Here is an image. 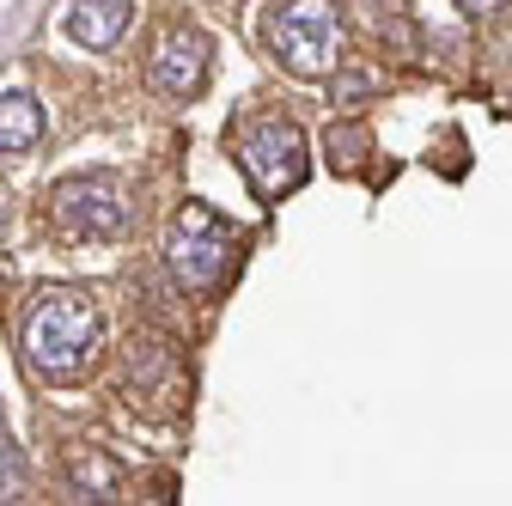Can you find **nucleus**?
<instances>
[{
  "label": "nucleus",
  "mask_w": 512,
  "mask_h": 506,
  "mask_svg": "<svg viewBox=\"0 0 512 506\" xmlns=\"http://www.w3.org/2000/svg\"><path fill=\"white\" fill-rule=\"evenodd\" d=\"M372 92V74H342L336 80V104H354V98H366Z\"/></svg>",
  "instance_id": "ddd939ff"
},
{
  "label": "nucleus",
  "mask_w": 512,
  "mask_h": 506,
  "mask_svg": "<svg viewBox=\"0 0 512 506\" xmlns=\"http://www.w3.org/2000/svg\"><path fill=\"white\" fill-rule=\"evenodd\" d=\"M324 147H330V165H336V171H360L366 153H372V135L360 129V122H330V129H324Z\"/></svg>",
  "instance_id": "9b49d317"
},
{
  "label": "nucleus",
  "mask_w": 512,
  "mask_h": 506,
  "mask_svg": "<svg viewBox=\"0 0 512 506\" xmlns=\"http://www.w3.org/2000/svg\"><path fill=\"white\" fill-rule=\"evenodd\" d=\"M49 208H55V220L68 226L74 238H116L122 220H128L122 189H116L110 177H92V171L61 177V183L49 189Z\"/></svg>",
  "instance_id": "39448f33"
},
{
  "label": "nucleus",
  "mask_w": 512,
  "mask_h": 506,
  "mask_svg": "<svg viewBox=\"0 0 512 506\" xmlns=\"http://www.w3.org/2000/svg\"><path fill=\"white\" fill-rule=\"evenodd\" d=\"M128 19H135V0H74L68 7V37L86 43V49H110Z\"/></svg>",
  "instance_id": "0eeeda50"
},
{
  "label": "nucleus",
  "mask_w": 512,
  "mask_h": 506,
  "mask_svg": "<svg viewBox=\"0 0 512 506\" xmlns=\"http://www.w3.org/2000/svg\"><path fill=\"white\" fill-rule=\"evenodd\" d=\"M232 257H238V232H232L208 202L177 208V220H171V232H165V263H171L177 287H189V293H214V287L226 281Z\"/></svg>",
  "instance_id": "20e7f679"
},
{
  "label": "nucleus",
  "mask_w": 512,
  "mask_h": 506,
  "mask_svg": "<svg viewBox=\"0 0 512 506\" xmlns=\"http://www.w3.org/2000/svg\"><path fill=\"white\" fill-rule=\"evenodd\" d=\"M0 226H7V196H0Z\"/></svg>",
  "instance_id": "2eb2a0df"
},
{
  "label": "nucleus",
  "mask_w": 512,
  "mask_h": 506,
  "mask_svg": "<svg viewBox=\"0 0 512 506\" xmlns=\"http://www.w3.org/2000/svg\"><path fill=\"white\" fill-rule=\"evenodd\" d=\"M464 13H494V7H506V0H458Z\"/></svg>",
  "instance_id": "4468645a"
},
{
  "label": "nucleus",
  "mask_w": 512,
  "mask_h": 506,
  "mask_svg": "<svg viewBox=\"0 0 512 506\" xmlns=\"http://www.w3.org/2000/svg\"><path fill=\"white\" fill-rule=\"evenodd\" d=\"M263 43L299 80H324L348 55V37L330 0H275V7H263Z\"/></svg>",
  "instance_id": "f03ea898"
},
{
  "label": "nucleus",
  "mask_w": 512,
  "mask_h": 506,
  "mask_svg": "<svg viewBox=\"0 0 512 506\" xmlns=\"http://www.w3.org/2000/svg\"><path fill=\"white\" fill-rule=\"evenodd\" d=\"M208 68H214V43L202 31H171L153 55V86L171 98H196L208 86Z\"/></svg>",
  "instance_id": "423d86ee"
},
{
  "label": "nucleus",
  "mask_w": 512,
  "mask_h": 506,
  "mask_svg": "<svg viewBox=\"0 0 512 506\" xmlns=\"http://www.w3.org/2000/svg\"><path fill=\"white\" fill-rule=\"evenodd\" d=\"M68 488L80 500H122V470L104 452H74L68 458Z\"/></svg>",
  "instance_id": "9d476101"
},
{
  "label": "nucleus",
  "mask_w": 512,
  "mask_h": 506,
  "mask_svg": "<svg viewBox=\"0 0 512 506\" xmlns=\"http://www.w3.org/2000/svg\"><path fill=\"white\" fill-rule=\"evenodd\" d=\"M122 372H128V391H159V385H171V372H177V360H171V348L159 342V336H128V348H122Z\"/></svg>",
  "instance_id": "1a4fd4ad"
},
{
  "label": "nucleus",
  "mask_w": 512,
  "mask_h": 506,
  "mask_svg": "<svg viewBox=\"0 0 512 506\" xmlns=\"http://www.w3.org/2000/svg\"><path fill=\"white\" fill-rule=\"evenodd\" d=\"M43 129H49V116H43V104L31 92H7V98H0V153H7V159L31 153L43 141Z\"/></svg>",
  "instance_id": "6e6552de"
},
{
  "label": "nucleus",
  "mask_w": 512,
  "mask_h": 506,
  "mask_svg": "<svg viewBox=\"0 0 512 506\" xmlns=\"http://www.w3.org/2000/svg\"><path fill=\"white\" fill-rule=\"evenodd\" d=\"M232 159L250 183L256 202H281L287 189L305 183L311 153H305V129L287 116H250L244 129H232Z\"/></svg>",
  "instance_id": "7ed1b4c3"
},
{
  "label": "nucleus",
  "mask_w": 512,
  "mask_h": 506,
  "mask_svg": "<svg viewBox=\"0 0 512 506\" xmlns=\"http://www.w3.org/2000/svg\"><path fill=\"white\" fill-rule=\"evenodd\" d=\"M19 494V458L7 446V433H0V500H13Z\"/></svg>",
  "instance_id": "f8f14e48"
},
{
  "label": "nucleus",
  "mask_w": 512,
  "mask_h": 506,
  "mask_svg": "<svg viewBox=\"0 0 512 506\" xmlns=\"http://www.w3.org/2000/svg\"><path fill=\"white\" fill-rule=\"evenodd\" d=\"M25 366L49 385H74V378L98 360L104 342V311L80 287H43L25 311Z\"/></svg>",
  "instance_id": "f257e3e1"
}]
</instances>
